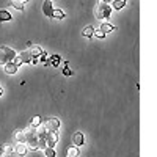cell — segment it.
Listing matches in <instances>:
<instances>
[{
  "instance_id": "obj_17",
  "label": "cell",
  "mask_w": 157,
  "mask_h": 157,
  "mask_svg": "<svg viewBox=\"0 0 157 157\" xmlns=\"http://www.w3.org/2000/svg\"><path fill=\"white\" fill-rule=\"evenodd\" d=\"M41 124H43V118H41V116H33L32 120H30V123H29V126H30V127H35V129H36L38 126H41Z\"/></svg>"
},
{
  "instance_id": "obj_15",
  "label": "cell",
  "mask_w": 157,
  "mask_h": 157,
  "mask_svg": "<svg viewBox=\"0 0 157 157\" xmlns=\"http://www.w3.org/2000/svg\"><path fill=\"white\" fill-rule=\"evenodd\" d=\"M64 11L63 10H60V8H54V11H52V17L50 19H57V21H61V19H64Z\"/></svg>"
},
{
  "instance_id": "obj_19",
  "label": "cell",
  "mask_w": 157,
  "mask_h": 157,
  "mask_svg": "<svg viewBox=\"0 0 157 157\" xmlns=\"http://www.w3.org/2000/svg\"><path fill=\"white\" fill-rule=\"evenodd\" d=\"M93 33H94V27H91V25H86V27L82 30V35L85 38H91V36H93Z\"/></svg>"
},
{
  "instance_id": "obj_5",
  "label": "cell",
  "mask_w": 157,
  "mask_h": 157,
  "mask_svg": "<svg viewBox=\"0 0 157 157\" xmlns=\"http://www.w3.org/2000/svg\"><path fill=\"white\" fill-rule=\"evenodd\" d=\"M16 57L19 58V61H21V64H32V55L29 54V50L25 49V50H22V52H19V54H16Z\"/></svg>"
},
{
  "instance_id": "obj_16",
  "label": "cell",
  "mask_w": 157,
  "mask_h": 157,
  "mask_svg": "<svg viewBox=\"0 0 157 157\" xmlns=\"http://www.w3.org/2000/svg\"><path fill=\"white\" fill-rule=\"evenodd\" d=\"M99 29L107 35V33H110V32H113V30H115V25H113V24H110V22H102Z\"/></svg>"
},
{
  "instance_id": "obj_7",
  "label": "cell",
  "mask_w": 157,
  "mask_h": 157,
  "mask_svg": "<svg viewBox=\"0 0 157 157\" xmlns=\"http://www.w3.org/2000/svg\"><path fill=\"white\" fill-rule=\"evenodd\" d=\"M13 149H14V152L19 155V157H25L29 152L27 146L24 145V143H16V145H13Z\"/></svg>"
},
{
  "instance_id": "obj_10",
  "label": "cell",
  "mask_w": 157,
  "mask_h": 157,
  "mask_svg": "<svg viewBox=\"0 0 157 157\" xmlns=\"http://www.w3.org/2000/svg\"><path fill=\"white\" fill-rule=\"evenodd\" d=\"M72 140H74V146H75V148H80L83 143H85V137H83L82 132H75Z\"/></svg>"
},
{
  "instance_id": "obj_9",
  "label": "cell",
  "mask_w": 157,
  "mask_h": 157,
  "mask_svg": "<svg viewBox=\"0 0 157 157\" xmlns=\"http://www.w3.org/2000/svg\"><path fill=\"white\" fill-rule=\"evenodd\" d=\"M29 2H30V0H10L11 6L14 8V10H17V11H24L25 3H29Z\"/></svg>"
},
{
  "instance_id": "obj_24",
  "label": "cell",
  "mask_w": 157,
  "mask_h": 157,
  "mask_svg": "<svg viewBox=\"0 0 157 157\" xmlns=\"http://www.w3.org/2000/svg\"><path fill=\"white\" fill-rule=\"evenodd\" d=\"M3 94V88H2V85H0V96Z\"/></svg>"
},
{
  "instance_id": "obj_23",
  "label": "cell",
  "mask_w": 157,
  "mask_h": 157,
  "mask_svg": "<svg viewBox=\"0 0 157 157\" xmlns=\"http://www.w3.org/2000/svg\"><path fill=\"white\" fill-rule=\"evenodd\" d=\"M63 74H64V75H72V74H74V71H72V69H69V66H64Z\"/></svg>"
},
{
  "instance_id": "obj_21",
  "label": "cell",
  "mask_w": 157,
  "mask_h": 157,
  "mask_svg": "<svg viewBox=\"0 0 157 157\" xmlns=\"http://www.w3.org/2000/svg\"><path fill=\"white\" fill-rule=\"evenodd\" d=\"M43 152H44L46 157H57V151H55V148H46Z\"/></svg>"
},
{
  "instance_id": "obj_2",
  "label": "cell",
  "mask_w": 157,
  "mask_h": 157,
  "mask_svg": "<svg viewBox=\"0 0 157 157\" xmlns=\"http://www.w3.org/2000/svg\"><path fill=\"white\" fill-rule=\"evenodd\" d=\"M16 54H17V52L14 49L8 47V46L0 47V66H3V64L13 61V60H14V57H16Z\"/></svg>"
},
{
  "instance_id": "obj_6",
  "label": "cell",
  "mask_w": 157,
  "mask_h": 157,
  "mask_svg": "<svg viewBox=\"0 0 157 157\" xmlns=\"http://www.w3.org/2000/svg\"><path fill=\"white\" fill-rule=\"evenodd\" d=\"M54 3H52V0H43V13L44 16L47 17H52V11H54Z\"/></svg>"
},
{
  "instance_id": "obj_18",
  "label": "cell",
  "mask_w": 157,
  "mask_h": 157,
  "mask_svg": "<svg viewBox=\"0 0 157 157\" xmlns=\"http://www.w3.org/2000/svg\"><path fill=\"white\" fill-rule=\"evenodd\" d=\"M66 157H78V148L69 146V148L66 149Z\"/></svg>"
},
{
  "instance_id": "obj_8",
  "label": "cell",
  "mask_w": 157,
  "mask_h": 157,
  "mask_svg": "<svg viewBox=\"0 0 157 157\" xmlns=\"http://www.w3.org/2000/svg\"><path fill=\"white\" fill-rule=\"evenodd\" d=\"M17 69H19V68H17L13 61L3 64V71H5V74H8V75H14V74L17 72Z\"/></svg>"
},
{
  "instance_id": "obj_1",
  "label": "cell",
  "mask_w": 157,
  "mask_h": 157,
  "mask_svg": "<svg viewBox=\"0 0 157 157\" xmlns=\"http://www.w3.org/2000/svg\"><path fill=\"white\" fill-rule=\"evenodd\" d=\"M112 11H113V10H112L110 3L99 0V2L96 3V6H94V17L99 19V21H102V22H107V19H109L110 14H112Z\"/></svg>"
},
{
  "instance_id": "obj_4",
  "label": "cell",
  "mask_w": 157,
  "mask_h": 157,
  "mask_svg": "<svg viewBox=\"0 0 157 157\" xmlns=\"http://www.w3.org/2000/svg\"><path fill=\"white\" fill-rule=\"evenodd\" d=\"M44 126H46V129H47V132H55V130L60 129L61 123H60L58 118H49V120H46Z\"/></svg>"
},
{
  "instance_id": "obj_3",
  "label": "cell",
  "mask_w": 157,
  "mask_h": 157,
  "mask_svg": "<svg viewBox=\"0 0 157 157\" xmlns=\"http://www.w3.org/2000/svg\"><path fill=\"white\" fill-rule=\"evenodd\" d=\"M58 140H60L58 130H55V132H47V137H46V146H47V148H55V145L58 143Z\"/></svg>"
},
{
  "instance_id": "obj_22",
  "label": "cell",
  "mask_w": 157,
  "mask_h": 157,
  "mask_svg": "<svg viewBox=\"0 0 157 157\" xmlns=\"http://www.w3.org/2000/svg\"><path fill=\"white\" fill-rule=\"evenodd\" d=\"M93 36H96V38H99V39H102V38H105L107 35L104 33L101 29H94V33H93Z\"/></svg>"
},
{
  "instance_id": "obj_20",
  "label": "cell",
  "mask_w": 157,
  "mask_h": 157,
  "mask_svg": "<svg viewBox=\"0 0 157 157\" xmlns=\"http://www.w3.org/2000/svg\"><path fill=\"white\" fill-rule=\"evenodd\" d=\"M61 63V58H60V55H52V57H49V64H52V66H58V64Z\"/></svg>"
},
{
  "instance_id": "obj_11",
  "label": "cell",
  "mask_w": 157,
  "mask_h": 157,
  "mask_svg": "<svg viewBox=\"0 0 157 157\" xmlns=\"http://www.w3.org/2000/svg\"><path fill=\"white\" fill-rule=\"evenodd\" d=\"M27 50H29V54L32 55V58H38L39 55H41V52H43V49L38 47V46H30Z\"/></svg>"
},
{
  "instance_id": "obj_12",
  "label": "cell",
  "mask_w": 157,
  "mask_h": 157,
  "mask_svg": "<svg viewBox=\"0 0 157 157\" xmlns=\"http://www.w3.org/2000/svg\"><path fill=\"white\" fill-rule=\"evenodd\" d=\"M14 140H16V143H24L25 145V134H24L22 129H16L14 130Z\"/></svg>"
},
{
  "instance_id": "obj_14",
  "label": "cell",
  "mask_w": 157,
  "mask_h": 157,
  "mask_svg": "<svg viewBox=\"0 0 157 157\" xmlns=\"http://www.w3.org/2000/svg\"><path fill=\"white\" fill-rule=\"evenodd\" d=\"M11 19H13V16H11V13L8 10H0V24L2 22H10Z\"/></svg>"
},
{
  "instance_id": "obj_13",
  "label": "cell",
  "mask_w": 157,
  "mask_h": 157,
  "mask_svg": "<svg viewBox=\"0 0 157 157\" xmlns=\"http://www.w3.org/2000/svg\"><path fill=\"white\" fill-rule=\"evenodd\" d=\"M112 10H116V11H120L126 6V0H112V3H110Z\"/></svg>"
}]
</instances>
